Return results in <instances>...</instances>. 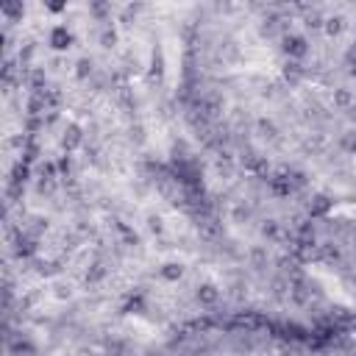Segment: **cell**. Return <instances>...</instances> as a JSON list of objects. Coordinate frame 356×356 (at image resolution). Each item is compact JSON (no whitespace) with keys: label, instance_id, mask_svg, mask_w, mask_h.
<instances>
[{"label":"cell","instance_id":"8","mask_svg":"<svg viewBox=\"0 0 356 356\" xmlns=\"http://www.w3.org/2000/svg\"><path fill=\"white\" fill-rule=\"evenodd\" d=\"M181 265H175V262H170V265H164V267H161V276H164V279H167V281H178V279H181Z\"/></svg>","mask_w":356,"mask_h":356},{"label":"cell","instance_id":"15","mask_svg":"<svg viewBox=\"0 0 356 356\" xmlns=\"http://www.w3.org/2000/svg\"><path fill=\"white\" fill-rule=\"evenodd\" d=\"M306 25H309V28H317V25H323V17L317 14V11H312V14L306 17Z\"/></svg>","mask_w":356,"mask_h":356},{"label":"cell","instance_id":"4","mask_svg":"<svg viewBox=\"0 0 356 356\" xmlns=\"http://www.w3.org/2000/svg\"><path fill=\"white\" fill-rule=\"evenodd\" d=\"M81 142H84V134H81V128L78 126H70L67 131H64V137H62V145L67 147V150H75Z\"/></svg>","mask_w":356,"mask_h":356},{"label":"cell","instance_id":"13","mask_svg":"<svg viewBox=\"0 0 356 356\" xmlns=\"http://www.w3.org/2000/svg\"><path fill=\"white\" fill-rule=\"evenodd\" d=\"M334 103L337 106H348L351 103V92L348 89H337L334 92Z\"/></svg>","mask_w":356,"mask_h":356},{"label":"cell","instance_id":"6","mask_svg":"<svg viewBox=\"0 0 356 356\" xmlns=\"http://www.w3.org/2000/svg\"><path fill=\"white\" fill-rule=\"evenodd\" d=\"M323 28H326L328 36H340L342 31H345V20H342V17H328V20L323 22Z\"/></svg>","mask_w":356,"mask_h":356},{"label":"cell","instance_id":"2","mask_svg":"<svg viewBox=\"0 0 356 356\" xmlns=\"http://www.w3.org/2000/svg\"><path fill=\"white\" fill-rule=\"evenodd\" d=\"M309 214L312 217H323V214H328V212H331V201H328L326 195H314L312 201H309Z\"/></svg>","mask_w":356,"mask_h":356},{"label":"cell","instance_id":"10","mask_svg":"<svg viewBox=\"0 0 356 356\" xmlns=\"http://www.w3.org/2000/svg\"><path fill=\"white\" fill-rule=\"evenodd\" d=\"M340 145L348 150V153H356V131H345L340 137Z\"/></svg>","mask_w":356,"mask_h":356},{"label":"cell","instance_id":"17","mask_svg":"<svg viewBox=\"0 0 356 356\" xmlns=\"http://www.w3.org/2000/svg\"><path fill=\"white\" fill-rule=\"evenodd\" d=\"M114 39H117V36H114V31H106V34H103V45H106V48H112Z\"/></svg>","mask_w":356,"mask_h":356},{"label":"cell","instance_id":"12","mask_svg":"<svg viewBox=\"0 0 356 356\" xmlns=\"http://www.w3.org/2000/svg\"><path fill=\"white\" fill-rule=\"evenodd\" d=\"M3 14H6V17H20L22 14V6H20V3H3Z\"/></svg>","mask_w":356,"mask_h":356},{"label":"cell","instance_id":"14","mask_svg":"<svg viewBox=\"0 0 356 356\" xmlns=\"http://www.w3.org/2000/svg\"><path fill=\"white\" fill-rule=\"evenodd\" d=\"M86 75H92V62L89 59L78 62V78H86Z\"/></svg>","mask_w":356,"mask_h":356},{"label":"cell","instance_id":"1","mask_svg":"<svg viewBox=\"0 0 356 356\" xmlns=\"http://www.w3.org/2000/svg\"><path fill=\"white\" fill-rule=\"evenodd\" d=\"M284 53L292 62H298V59H303L309 53V48H306V39L303 36H298V34H289V36H284Z\"/></svg>","mask_w":356,"mask_h":356},{"label":"cell","instance_id":"5","mask_svg":"<svg viewBox=\"0 0 356 356\" xmlns=\"http://www.w3.org/2000/svg\"><path fill=\"white\" fill-rule=\"evenodd\" d=\"M217 298H220V292H217V286H212V284H203V286H198V300H201L203 306H214V303H217Z\"/></svg>","mask_w":356,"mask_h":356},{"label":"cell","instance_id":"11","mask_svg":"<svg viewBox=\"0 0 356 356\" xmlns=\"http://www.w3.org/2000/svg\"><path fill=\"white\" fill-rule=\"evenodd\" d=\"M262 234H265V237H270V239L279 237V225H276V220H267V223L262 225Z\"/></svg>","mask_w":356,"mask_h":356},{"label":"cell","instance_id":"9","mask_svg":"<svg viewBox=\"0 0 356 356\" xmlns=\"http://www.w3.org/2000/svg\"><path fill=\"white\" fill-rule=\"evenodd\" d=\"M303 67H300V62H289L286 64V70H284V75H286V81H298V78H303Z\"/></svg>","mask_w":356,"mask_h":356},{"label":"cell","instance_id":"16","mask_svg":"<svg viewBox=\"0 0 356 356\" xmlns=\"http://www.w3.org/2000/svg\"><path fill=\"white\" fill-rule=\"evenodd\" d=\"M259 128H262V131H265V137H276V126H273V123H267V120H262V123H259Z\"/></svg>","mask_w":356,"mask_h":356},{"label":"cell","instance_id":"3","mask_svg":"<svg viewBox=\"0 0 356 356\" xmlns=\"http://www.w3.org/2000/svg\"><path fill=\"white\" fill-rule=\"evenodd\" d=\"M70 42H72V34L64 25H59V28H53V34H50V45L56 50H64V48H70Z\"/></svg>","mask_w":356,"mask_h":356},{"label":"cell","instance_id":"18","mask_svg":"<svg viewBox=\"0 0 356 356\" xmlns=\"http://www.w3.org/2000/svg\"><path fill=\"white\" fill-rule=\"evenodd\" d=\"M354 248H356V234H354Z\"/></svg>","mask_w":356,"mask_h":356},{"label":"cell","instance_id":"7","mask_svg":"<svg viewBox=\"0 0 356 356\" xmlns=\"http://www.w3.org/2000/svg\"><path fill=\"white\" fill-rule=\"evenodd\" d=\"M103 276H106V267L100 265V262H95V265L89 267V273H86V284H98Z\"/></svg>","mask_w":356,"mask_h":356}]
</instances>
